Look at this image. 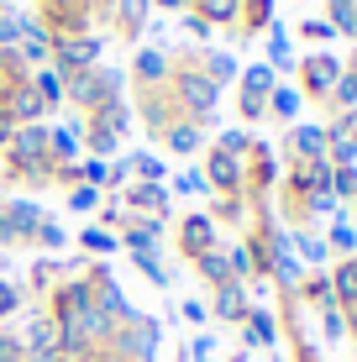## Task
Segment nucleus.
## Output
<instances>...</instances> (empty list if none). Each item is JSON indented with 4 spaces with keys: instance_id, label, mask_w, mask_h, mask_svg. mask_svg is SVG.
<instances>
[{
    "instance_id": "f257e3e1",
    "label": "nucleus",
    "mask_w": 357,
    "mask_h": 362,
    "mask_svg": "<svg viewBox=\"0 0 357 362\" xmlns=\"http://www.w3.org/2000/svg\"><path fill=\"white\" fill-rule=\"evenodd\" d=\"M158 346H163V331H158V320L137 310L131 320H121V326L110 331V346H105V352L116 357V362H153Z\"/></svg>"
},
{
    "instance_id": "f03ea898",
    "label": "nucleus",
    "mask_w": 357,
    "mask_h": 362,
    "mask_svg": "<svg viewBox=\"0 0 357 362\" xmlns=\"http://www.w3.org/2000/svg\"><path fill=\"white\" fill-rule=\"evenodd\" d=\"M174 105H179V116H189V121L205 127V121L216 116V105H221V84L205 69H184L174 79Z\"/></svg>"
},
{
    "instance_id": "7ed1b4c3",
    "label": "nucleus",
    "mask_w": 357,
    "mask_h": 362,
    "mask_svg": "<svg viewBox=\"0 0 357 362\" xmlns=\"http://www.w3.org/2000/svg\"><path fill=\"white\" fill-rule=\"evenodd\" d=\"M294 69H300V95L326 105V95L336 90V79H341V58L336 53H305Z\"/></svg>"
},
{
    "instance_id": "20e7f679",
    "label": "nucleus",
    "mask_w": 357,
    "mask_h": 362,
    "mask_svg": "<svg viewBox=\"0 0 357 362\" xmlns=\"http://www.w3.org/2000/svg\"><path fill=\"white\" fill-rule=\"evenodd\" d=\"M274 84H279V74L268 69V64L242 69V100H237L242 121H263L268 116V95H274Z\"/></svg>"
},
{
    "instance_id": "39448f33",
    "label": "nucleus",
    "mask_w": 357,
    "mask_h": 362,
    "mask_svg": "<svg viewBox=\"0 0 357 362\" xmlns=\"http://www.w3.org/2000/svg\"><path fill=\"white\" fill-rule=\"evenodd\" d=\"M200 173H205V184H211V194H242V189H247V163L231 158V153H221V147L205 153Z\"/></svg>"
},
{
    "instance_id": "423d86ee",
    "label": "nucleus",
    "mask_w": 357,
    "mask_h": 362,
    "mask_svg": "<svg viewBox=\"0 0 357 362\" xmlns=\"http://www.w3.org/2000/svg\"><path fill=\"white\" fill-rule=\"evenodd\" d=\"M279 189V158H274V147L268 142H252V153H247V199H268Z\"/></svg>"
},
{
    "instance_id": "0eeeda50",
    "label": "nucleus",
    "mask_w": 357,
    "mask_h": 362,
    "mask_svg": "<svg viewBox=\"0 0 357 362\" xmlns=\"http://www.w3.org/2000/svg\"><path fill=\"white\" fill-rule=\"evenodd\" d=\"M284 158L289 163H315V158H326V127L321 121H294L289 136H284Z\"/></svg>"
},
{
    "instance_id": "6e6552de",
    "label": "nucleus",
    "mask_w": 357,
    "mask_h": 362,
    "mask_svg": "<svg viewBox=\"0 0 357 362\" xmlns=\"http://www.w3.org/2000/svg\"><path fill=\"white\" fill-rule=\"evenodd\" d=\"M211 247H221V242H216V221L205 216V210H194V216L179 221V252L189 257V263H194L200 252H211Z\"/></svg>"
},
{
    "instance_id": "1a4fd4ad",
    "label": "nucleus",
    "mask_w": 357,
    "mask_h": 362,
    "mask_svg": "<svg viewBox=\"0 0 357 362\" xmlns=\"http://www.w3.org/2000/svg\"><path fill=\"white\" fill-rule=\"evenodd\" d=\"M279 315L274 310H263V305H252L247 310V320H242V346H263V352H279Z\"/></svg>"
},
{
    "instance_id": "9d476101",
    "label": "nucleus",
    "mask_w": 357,
    "mask_h": 362,
    "mask_svg": "<svg viewBox=\"0 0 357 362\" xmlns=\"http://www.w3.org/2000/svg\"><path fill=\"white\" fill-rule=\"evenodd\" d=\"M247 310H252L247 284H221L216 299H211V315H216V320H226V326H242V320H247Z\"/></svg>"
},
{
    "instance_id": "9b49d317",
    "label": "nucleus",
    "mask_w": 357,
    "mask_h": 362,
    "mask_svg": "<svg viewBox=\"0 0 357 362\" xmlns=\"http://www.w3.org/2000/svg\"><path fill=\"white\" fill-rule=\"evenodd\" d=\"M289 247H294V257L305 263V273H315V268H326V263H331V247H326V236H321V231H310V226L289 231Z\"/></svg>"
},
{
    "instance_id": "f8f14e48",
    "label": "nucleus",
    "mask_w": 357,
    "mask_h": 362,
    "mask_svg": "<svg viewBox=\"0 0 357 362\" xmlns=\"http://www.w3.org/2000/svg\"><path fill=\"white\" fill-rule=\"evenodd\" d=\"M294 299H300V305H310L315 315H321V310H336V294H331V273H326V268L305 273L300 289H294Z\"/></svg>"
},
{
    "instance_id": "ddd939ff",
    "label": "nucleus",
    "mask_w": 357,
    "mask_h": 362,
    "mask_svg": "<svg viewBox=\"0 0 357 362\" xmlns=\"http://www.w3.org/2000/svg\"><path fill=\"white\" fill-rule=\"evenodd\" d=\"M331 294H336V310H357V257H341L331 263Z\"/></svg>"
},
{
    "instance_id": "4468645a",
    "label": "nucleus",
    "mask_w": 357,
    "mask_h": 362,
    "mask_svg": "<svg viewBox=\"0 0 357 362\" xmlns=\"http://www.w3.org/2000/svg\"><path fill=\"white\" fill-rule=\"evenodd\" d=\"M326 247H331V257H357V226H352L347 205L331 216V226H326Z\"/></svg>"
},
{
    "instance_id": "2eb2a0df",
    "label": "nucleus",
    "mask_w": 357,
    "mask_h": 362,
    "mask_svg": "<svg viewBox=\"0 0 357 362\" xmlns=\"http://www.w3.org/2000/svg\"><path fill=\"white\" fill-rule=\"evenodd\" d=\"M21 341H27V357L32 352H58V320L47 315V310H42V315H32L27 331H21Z\"/></svg>"
},
{
    "instance_id": "dca6fc26",
    "label": "nucleus",
    "mask_w": 357,
    "mask_h": 362,
    "mask_svg": "<svg viewBox=\"0 0 357 362\" xmlns=\"http://www.w3.org/2000/svg\"><path fill=\"white\" fill-rule=\"evenodd\" d=\"M200 142H205V132H200V121H189V116H179L174 127L163 132V147H168V153H184V158L200 153Z\"/></svg>"
},
{
    "instance_id": "f3484780",
    "label": "nucleus",
    "mask_w": 357,
    "mask_h": 362,
    "mask_svg": "<svg viewBox=\"0 0 357 362\" xmlns=\"http://www.w3.org/2000/svg\"><path fill=\"white\" fill-rule=\"evenodd\" d=\"M0 216H6L11 226H16V236H21V242H32V231L42 226V210H37L32 199H6V205H0Z\"/></svg>"
},
{
    "instance_id": "a211bd4d",
    "label": "nucleus",
    "mask_w": 357,
    "mask_h": 362,
    "mask_svg": "<svg viewBox=\"0 0 357 362\" xmlns=\"http://www.w3.org/2000/svg\"><path fill=\"white\" fill-rule=\"evenodd\" d=\"M194 273H200L211 289H221V284H237V279H231V263H226V247H211V252H200V257H194Z\"/></svg>"
},
{
    "instance_id": "6ab92c4d",
    "label": "nucleus",
    "mask_w": 357,
    "mask_h": 362,
    "mask_svg": "<svg viewBox=\"0 0 357 362\" xmlns=\"http://www.w3.org/2000/svg\"><path fill=\"white\" fill-rule=\"evenodd\" d=\"M300 105H305V95L294 90V84H274V95H268V116L274 121H300Z\"/></svg>"
},
{
    "instance_id": "aec40b11",
    "label": "nucleus",
    "mask_w": 357,
    "mask_h": 362,
    "mask_svg": "<svg viewBox=\"0 0 357 362\" xmlns=\"http://www.w3.org/2000/svg\"><path fill=\"white\" fill-rule=\"evenodd\" d=\"M268 69L274 74H284V69H294V47H289V27H268Z\"/></svg>"
},
{
    "instance_id": "412c9836",
    "label": "nucleus",
    "mask_w": 357,
    "mask_h": 362,
    "mask_svg": "<svg viewBox=\"0 0 357 362\" xmlns=\"http://www.w3.org/2000/svg\"><path fill=\"white\" fill-rule=\"evenodd\" d=\"M326 21H331V32L357 42V0H326Z\"/></svg>"
},
{
    "instance_id": "4be33fe9",
    "label": "nucleus",
    "mask_w": 357,
    "mask_h": 362,
    "mask_svg": "<svg viewBox=\"0 0 357 362\" xmlns=\"http://www.w3.org/2000/svg\"><path fill=\"white\" fill-rule=\"evenodd\" d=\"M326 110H331V116H341V110H357V74H347V69H341L336 90L326 95Z\"/></svg>"
},
{
    "instance_id": "5701e85b",
    "label": "nucleus",
    "mask_w": 357,
    "mask_h": 362,
    "mask_svg": "<svg viewBox=\"0 0 357 362\" xmlns=\"http://www.w3.org/2000/svg\"><path fill=\"white\" fill-rule=\"evenodd\" d=\"M247 194H216V210H211V221H226V226H242L247 221Z\"/></svg>"
},
{
    "instance_id": "b1692460",
    "label": "nucleus",
    "mask_w": 357,
    "mask_h": 362,
    "mask_svg": "<svg viewBox=\"0 0 357 362\" xmlns=\"http://www.w3.org/2000/svg\"><path fill=\"white\" fill-rule=\"evenodd\" d=\"M200 21L231 27V21H242V0H200Z\"/></svg>"
},
{
    "instance_id": "393cba45",
    "label": "nucleus",
    "mask_w": 357,
    "mask_h": 362,
    "mask_svg": "<svg viewBox=\"0 0 357 362\" xmlns=\"http://www.w3.org/2000/svg\"><path fill=\"white\" fill-rule=\"evenodd\" d=\"M252 142H257V136H252V132H242V127H231V132H221V136H216V147H221V153H231V158H242V163H247V153H252Z\"/></svg>"
},
{
    "instance_id": "a878e982",
    "label": "nucleus",
    "mask_w": 357,
    "mask_h": 362,
    "mask_svg": "<svg viewBox=\"0 0 357 362\" xmlns=\"http://www.w3.org/2000/svg\"><path fill=\"white\" fill-rule=\"evenodd\" d=\"M32 242L42 247V252H58V247H69V231L58 226V221H47V216H42V226L32 231Z\"/></svg>"
},
{
    "instance_id": "bb28decb",
    "label": "nucleus",
    "mask_w": 357,
    "mask_h": 362,
    "mask_svg": "<svg viewBox=\"0 0 357 362\" xmlns=\"http://www.w3.org/2000/svg\"><path fill=\"white\" fill-rule=\"evenodd\" d=\"M137 79H142V84H163V79H168V58H163V53H142V58H137Z\"/></svg>"
},
{
    "instance_id": "cd10ccee",
    "label": "nucleus",
    "mask_w": 357,
    "mask_h": 362,
    "mask_svg": "<svg viewBox=\"0 0 357 362\" xmlns=\"http://www.w3.org/2000/svg\"><path fill=\"white\" fill-rule=\"evenodd\" d=\"M205 74H211L216 84H231V79H242L237 58H226V53H211V58H205Z\"/></svg>"
},
{
    "instance_id": "c85d7f7f",
    "label": "nucleus",
    "mask_w": 357,
    "mask_h": 362,
    "mask_svg": "<svg viewBox=\"0 0 357 362\" xmlns=\"http://www.w3.org/2000/svg\"><path fill=\"white\" fill-rule=\"evenodd\" d=\"M131 263L142 268V279L153 284V289H163V284H168V268L158 263V252H131Z\"/></svg>"
},
{
    "instance_id": "c756f323",
    "label": "nucleus",
    "mask_w": 357,
    "mask_h": 362,
    "mask_svg": "<svg viewBox=\"0 0 357 362\" xmlns=\"http://www.w3.org/2000/svg\"><path fill=\"white\" fill-rule=\"evenodd\" d=\"M79 242H84V252H116L121 236H116V231H105V226H90V231L79 236Z\"/></svg>"
},
{
    "instance_id": "7c9ffc66",
    "label": "nucleus",
    "mask_w": 357,
    "mask_h": 362,
    "mask_svg": "<svg viewBox=\"0 0 357 362\" xmlns=\"http://www.w3.org/2000/svg\"><path fill=\"white\" fill-rule=\"evenodd\" d=\"M321 336L331 346H341L347 341V315H341V310H321Z\"/></svg>"
},
{
    "instance_id": "2f4dec72",
    "label": "nucleus",
    "mask_w": 357,
    "mask_h": 362,
    "mask_svg": "<svg viewBox=\"0 0 357 362\" xmlns=\"http://www.w3.org/2000/svg\"><path fill=\"white\" fill-rule=\"evenodd\" d=\"M21 305H27V294H21L16 284H11V279H0V320H11V315L21 310Z\"/></svg>"
},
{
    "instance_id": "473e14b6",
    "label": "nucleus",
    "mask_w": 357,
    "mask_h": 362,
    "mask_svg": "<svg viewBox=\"0 0 357 362\" xmlns=\"http://www.w3.org/2000/svg\"><path fill=\"white\" fill-rule=\"evenodd\" d=\"M69 210H100V189H90V184H69Z\"/></svg>"
},
{
    "instance_id": "72a5a7b5",
    "label": "nucleus",
    "mask_w": 357,
    "mask_h": 362,
    "mask_svg": "<svg viewBox=\"0 0 357 362\" xmlns=\"http://www.w3.org/2000/svg\"><path fill=\"white\" fill-rule=\"evenodd\" d=\"M0 362H27V341L16 331H0Z\"/></svg>"
},
{
    "instance_id": "f704fd0d",
    "label": "nucleus",
    "mask_w": 357,
    "mask_h": 362,
    "mask_svg": "<svg viewBox=\"0 0 357 362\" xmlns=\"http://www.w3.org/2000/svg\"><path fill=\"white\" fill-rule=\"evenodd\" d=\"M174 189H179V194H211V184H205L200 168H184L179 179H174Z\"/></svg>"
},
{
    "instance_id": "c9c22d12",
    "label": "nucleus",
    "mask_w": 357,
    "mask_h": 362,
    "mask_svg": "<svg viewBox=\"0 0 357 362\" xmlns=\"http://www.w3.org/2000/svg\"><path fill=\"white\" fill-rule=\"evenodd\" d=\"M300 37H305V42H331L336 32H331L326 16H315V21H300Z\"/></svg>"
},
{
    "instance_id": "e433bc0d",
    "label": "nucleus",
    "mask_w": 357,
    "mask_h": 362,
    "mask_svg": "<svg viewBox=\"0 0 357 362\" xmlns=\"http://www.w3.org/2000/svg\"><path fill=\"white\" fill-rule=\"evenodd\" d=\"M179 315L189 320V326H205V320H211V305H200V299H184V305H179Z\"/></svg>"
},
{
    "instance_id": "4c0bfd02",
    "label": "nucleus",
    "mask_w": 357,
    "mask_h": 362,
    "mask_svg": "<svg viewBox=\"0 0 357 362\" xmlns=\"http://www.w3.org/2000/svg\"><path fill=\"white\" fill-rule=\"evenodd\" d=\"M211 346H216V336H194V341H189V357L205 362V357H211Z\"/></svg>"
},
{
    "instance_id": "58836bf2",
    "label": "nucleus",
    "mask_w": 357,
    "mask_h": 362,
    "mask_svg": "<svg viewBox=\"0 0 357 362\" xmlns=\"http://www.w3.org/2000/svg\"><path fill=\"white\" fill-rule=\"evenodd\" d=\"M16 242H21V236H16V226H11V221L0 216V247H16Z\"/></svg>"
},
{
    "instance_id": "ea45409f",
    "label": "nucleus",
    "mask_w": 357,
    "mask_h": 362,
    "mask_svg": "<svg viewBox=\"0 0 357 362\" xmlns=\"http://www.w3.org/2000/svg\"><path fill=\"white\" fill-rule=\"evenodd\" d=\"M347 315V341H357V310H341Z\"/></svg>"
},
{
    "instance_id": "a19ab883",
    "label": "nucleus",
    "mask_w": 357,
    "mask_h": 362,
    "mask_svg": "<svg viewBox=\"0 0 357 362\" xmlns=\"http://www.w3.org/2000/svg\"><path fill=\"white\" fill-rule=\"evenodd\" d=\"M347 74H357V42H352V53H347V64H341Z\"/></svg>"
},
{
    "instance_id": "79ce46f5",
    "label": "nucleus",
    "mask_w": 357,
    "mask_h": 362,
    "mask_svg": "<svg viewBox=\"0 0 357 362\" xmlns=\"http://www.w3.org/2000/svg\"><path fill=\"white\" fill-rule=\"evenodd\" d=\"M79 362H116L110 352H90V357H79Z\"/></svg>"
},
{
    "instance_id": "37998d69",
    "label": "nucleus",
    "mask_w": 357,
    "mask_h": 362,
    "mask_svg": "<svg viewBox=\"0 0 357 362\" xmlns=\"http://www.w3.org/2000/svg\"><path fill=\"white\" fill-rule=\"evenodd\" d=\"M205 362H216V357H205Z\"/></svg>"
}]
</instances>
